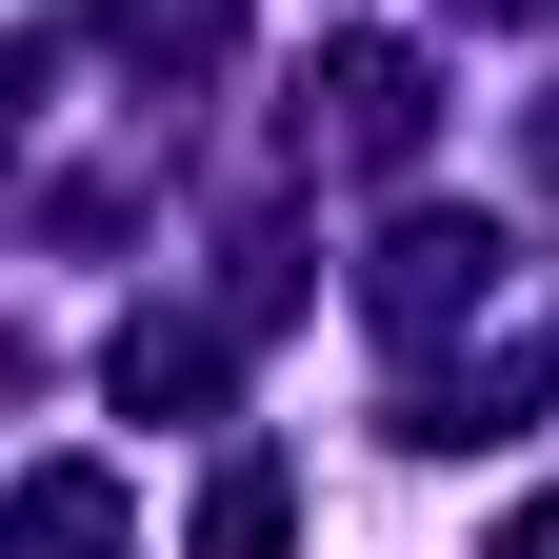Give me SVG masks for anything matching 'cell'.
I'll return each instance as SVG.
<instances>
[{"label": "cell", "mask_w": 559, "mask_h": 559, "mask_svg": "<svg viewBox=\"0 0 559 559\" xmlns=\"http://www.w3.org/2000/svg\"><path fill=\"white\" fill-rule=\"evenodd\" d=\"M100 539H120L100 479H40V500H21V559H100Z\"/></svg>", "instance_id": "6da1fadb"}, {"label": "cell", "mask_w": 559, "mask_h": 559, "mask_svg": "<svg viewBox=\"0 0 559 559\" xmlns=\"http://www.w3.org/2000/svg\"><path fill=\"white\" fill-rule=\"evenodd\" d=\"M200 559H280V460H240L221 500H200Z\"/></svg>", "instance_id": "7a4b0ae2"}]
</instances>
